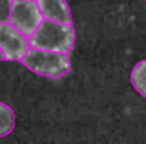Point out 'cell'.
Returning <instances> with one entry per match:
<instances>
[{"label":"cell","instance_id":"1","mask_svg":"<svg viewBox=\"0 0 146 144\" xmlns=\"http://www.w3.org/2000/svg\"><path fill=\"white\" fill-rule=\"evenodd\" d=\"M76 34L72 23H61L44 19L30 36V47L40 50L70 53L75 47Z\"/></svg>","mask_w":146,"mask_h":144},{"label":"cell","instance_id":"2","mask_svg":"<svg viewBox=\"0 0 146 144\" xmlns=\"http://www.w3.org/2000/svg\"><path fill=\"white\" fill-rule=\"evenodd\" d=\"M20 62L30 71L39 74V76L50 78V79H59V78L68 74L72 70L68 53L40 50V48H30Z\"/></svg>","mask_w":146,"mask_h":144},{"label":"cell","instance_id":"3","mask_svg":"<svg viewBox=\"0 0 146 144\" xmlns=\"http://www.w3.org/2000/svg\"><path fill=\"white\" fill-rule=\"evenodd\" d=\"M44 20L34 0H14L9 14V23L23 36L30 37Z\"/></svg>","mask_w":146,"mask_h":144},{"label":"cell","instance_id":"4","mask_svg":"<svg viewBox=\"0 0 146 144\" xmlns=\"http://www.w3.org/2000/svg\"><path fill=\"white\" fill-rule=\"evenodd\" d=\"M0 50L5 60H22L30 50V40L9 22L0 23Z\"/></svg>","mask_w":146,"mask_h":144},{"label":"cell","instance_id":"5","mask_svg":"<svg viewBox=\"0 0 146 144\" xmlns=\"http://www.w3.org/2000/svg\"><path fill=\"white\" fill-rule=\"evenodd\" d=\"M44 19L61 23H72L70 6L65 0H36Z\"/></svg>","mask_w":146,"mask_h":144},{"label":"cell","instance_id":"6","mask_svg":"<svg viewBox=\"0 0 146 144\" xmlns=\"http://www.w3.org/2000/svg\"><path fill=\"white\" fill-rule=\"evenodd\" d=\"M131 84L140 96L146 98V59L135 64L131 71Z\"/></svg>","mask_w":146,"mask_h":144},{"label":"cell","instance_id":"7","mask_svg":"<svg viewBox=\"0 0 146 144\" xmlns=\"http://www.w3.org/2000/svg\"><path fill=\"white\" fill-rule=\"evenodd\" d=\"M16 127L14 110L5 102H0V138L8 136Z\"/></svg>","mask_w":146,"mask_h":144},{"label":"cell","instance_id":"8","mask_svg":"<svg viewBox=\"0 0 146 144\" xmlns=\"http://www.w3.org/2000/svg\"><path fill=\"white\" fill-rule=\"evenodd\" d=\"M11 6H13V0H0V23L9 22Z\"/></svg>","mask_w":146,"mask_h":144},{"label":"cell","instance_id":"9","mask_svg":"<svg viewBox=\"0 0 146 144\" xmlns=\"http://www.w3.org/2000/svg\"><path fill=\"white\" fill-rule=\"evenodd\" d=\"M0 60H5V56H3V51L0 50Z\"/></svg>","mask_w":146,"mask_h":144},{"label":"cell","instance_id":"10","mask_svg":"<svg viewBox=\"0 0 146 144\" xmlns=\"http://www.w3.org/2000/svg\"><path fill=\"white\" fill-rule=\"evenodd\" d=\"M145 2H146V0H145Z\"/></svg>","mask_w":146,"mask_h":144}]
</instances>
